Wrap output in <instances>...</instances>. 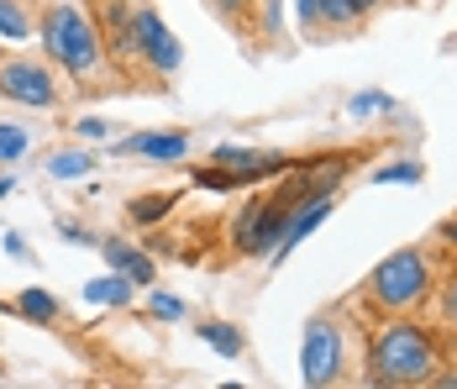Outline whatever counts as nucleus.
<instances>
[{"instance_id": "nucleus-28", "label": "nucleus", "mask_w": 457, "mask_h": 389, "mask_svg": "<svg viewBox=\"0 0 457 389\" xmlns=\"http://www.w3.org/2000/svg\"><path fill=\"white\" fill-rule=\"evenodd\" d=\"M5 253H11V258H27V242H21L16 232H5Z\"/></svg>"}, {"instance_id": "nucleus-18", "label": "nucleus", "mask_w": 457, "mask_h": 389, "mask_svg": "<svg viewBox=\"0 0 457 389\" xmlns=\"http://www.w3.org/2000/svg\"><path fill=\"white\" fill-rule=\"evenodd\" d=\"M174 200H179V195H142L137 206H132V221H137V226H153V221H163L174 211Z\"/></svg>"}, {"instance_id": "nucleus-1", "label": "nucleus", "mask_w": 457, "mask_h": 389, "mask_svg": "<svg viewBox=\"0 0 457 389\" xmlns=\"http://www.w3.org/2000/svg\"><path fill=\"white\" fill-rule=\"evenodd\" d=\"M43 47H47V58L58 69H69L79 85L95 80V74H105V63H111L105 38H100V21L85 5H74V0H53L43 11Z\"/></svg>"}, {"instance_id": "nucleus-21", "label": "nucleus", "mask_w": 457, "mask_h": 389, "mask_svg": "<svg viewBox=\"0 0 457 389\" xmlns=\"http://www.w3.org/2000/svg\"><path fill=\"white\" fill-rule=\"evenodd\" d=\"M147 310H153L158 321H179V316H184V300H174V295H163V290H158V295H147Z\"/></svg>"}, {"instance_id": "nucleus-19", "label": "nucleus", "mask_w": 457, "mask_h": 389, "mask_svg": "<svg viewBox=\"0 0 457 389\" xmlns=\"http://www.w3.org/2000/svg\"><path fill=\"white\" fill-rule=\"evenodd\" d=\"M420 158H405V164H389V169H378L373 173V179H378V184H420Z\"/></svg>"}, {"instance_id": "nucleus-20", "label": "nucleus", "mask_w": 457, "mask_h": 389, "mask_svg": "<svg viewBox=\"0 0 457 389\" xmlns=\"http://www.w3.org/2000/svg\"><path fill=\"white\" fill-rule=\"evenodd\" d=\"M27 127H0V164H16L21 153H27Z\"/></svg>"}, {"instance_id": "nucleus-10", "label": "nucleus", "mask_w": 457, "mask_h": 389, "mask_svg": "<svg viewBox=\"0 0 457 389\" xmlns=\"http://www.w3.org/2000/svg\"><path fill=\"white\" fill-rule=\"evenodd\" d=\"M121 153L147 158V164H179L184 153H189V137L184 131H142V137H127L121 142Z\"/></svg>"}, {"instance_id": "nucleus-24", "label": "nucleus", "mask_w": 457, "mask_h": 389, "mask_svg": "<svg viewBox=\"0 0 457 389\" xmlns=\"http://www.w3.org/2000/svg\"><path fill=\"white\" fill-rule=\"evenodd\" d=\"M442 316H447V321L457 326V279L447 284V290H442Z\"/></svg>"}, {"instance_id": "nucleus-11", "label": "nucleus", "mask_w": 457, "mask_h": 389, "mask_svg": "<svg viewBox=\"0 0 457 389\" xmlns=\"http://www.w3.org/2000/svg\"><path fill=\"white\" fill-rule=\"evenodd\" d=\"M100 253H105V263H111L116 274H127L132 284H153V258H147V253L127 248V242H100Z\"/></svg>"}, {"instance_id": "nucleus-25", "label": "nucleus", "mask_w": 457, "mask_h": 389, "mask_svg": "<svg viewBox=\"0 0 457 389\" xmlns=\"http://www.w3.org/2000/svg\"><path fill=\"white\" fill-rule=\"evenodd\" d=\"M58 232H63V237H69V242H95L90 232H85V226H79V221H58Z\"/></svg>"}, {"instance_id": "nucleus-17", "label": "nucleus", "mask_w": 457, "mask_h": 389, "mask_svg": "<svg viewBox=\"0 0 457 389\" xmlns=\"http://www.w3.org/2000/svg\"><path fill=\"white\" fill-rule=\"evenodd\" d=\"M316 16H320V27H358L363 21V11L353 0H316Z\"/></svg>"}, {"instance_id": "nucleus-9", "label": "nucleus", "mask_w": 457, "mask_h": 389, "mask_svg": "<svg viewBox=\"0 0 457 389\" xmlns=\"http://www.w3.org/2000/svg\"><path fill=\"white\" fill-rule=\"evenodd\" d=\"M211 164L227 169L237 184H258V179H269V173H284L295 158H289V153H253V148H216Z\"/></svg>"}, {"instance_id": "nucleus-6", "label": "nucleus", "mask_w": 457, "mask_h": 389, "mask_svg": "<svg viewBox=\"0 0 457 389\" xmlns=\"http://www.w3.org/2000/svg\"><path fill=\"white\" fill-rule=\"evenodd\" d=\"M0 100H16V106H53L58 85H53V69L43 58H5L0 63Z\"/></svg>"}, {"instance_id": "nucleus-26", "label": "nucleus", "mask_w": 457, "mask_h": 389, "mask_svg": "<svg viewBox=\"0 0 457 389\" xmlns=\"http://www.w3.org/2000/svg\"><path fill=\"white\" fill-rule=\"evenodd\" d=\"M300 27H305V32H316V27H320V16H316V0H300Z\"/></svg>"}, {"instance_id": "nucleus-15", "label": "nucleus", "mask_w": 457, "mask_h": 389, "mask_svg": "<svg viewBox=\"0 0 457 389\" xmlns=\"http://www.w3.org/2000/svg\"><path fill=\"white\" fill-rule=\"evenodd\" d=\"M0 38H5V43H27V38H32V16H27L16 0H0Z\"/></svg>"}, {"instance_id": "nucleus-13", "label": "nucleus", "mask_w": 457, "mask_h": 389, "mask_svg": "<svg viewBox=\"0 0 457 389\" xmlns=\"http://www.w3.org/2000/svg\"><path fill=\"white\" fill-rule=\"evenodd\" d=\"M95 164H100V158H95L90 148H69V153H53V158H47V173H53V179H90Z\"/></svg>"}, {"instance_id": "nucleus-2", "label": "nucleus", "mask_w": 457, "mask_h": 389, "mask_svg": "<svg viewBox=\"0 0 457 389\" xmlns=\"http://www.w3.org/2000/svg\"><path fill=\"white\" fill-rule=\"evenodd\" d=\"M431 379H436V342L415 321L384 326L373 352H368V385L405 389V385H431Z\"/></svg>"}, {"instance_id": "nucleus-14", "label": "nucleus", "mask_w": 457, "mask_h": 389, "mask_svg": "<svg viewBox=\"0 0 457 389\" xmlns=\"http://www.w3.org/2000/svg\"><path fill=\"white\" fill-rule=\"evenodd\" d=\"M200 342L211 347V352H221V358H242V352H247L242 332L227 326V321H205V326H200Z\"/></svg>"}, {"instance_id": "nucleus-5", "label": "nucleus", "mask_w": 457, "mask_h": 389, "mask_svg": "<svg viewBox=\"0 0 457 389\" xmlns=\"http://www.w3.org/2000/svg\"><path fill=\"white\" fill-rule=\"evenodd\" d=\"M342 358H347V342H342V321L337 316H311L305 321V342H300V368H305V385L326 389L342 379Z\"/></svg>"}, {"instance_id": "nucleus-12", "label": "nucleus", "mask_w": 457, "mask_h": 389, "mask_svg": "<svg viewBox=\"0 0 457 389\" xmlns=\"http://www.w3.org/2000/svg\"><path fill=\"white\" fill-rule=\"evenodd\" d=\"M132 290H137V284H132L127 274L111 268L105 279H90V284H85V300H95V305H132Z\"/></svg>"}, {"instance_id": "nucleus-23", "label": "nucleus", "mask_w": 457, "mask_h": 389, "mask_svg": "<svg viewBox=\"0 0 457 389\" xmlns=\"http://www.w3.org/2000/svg\"><path fill=\"white\" fill-rule=\"evenodd\" d=\"M205 5H211L216 16H227V21H237V16H242V11H247L253 0H205Z\"/></svg>"}, {"instance_id": "nucleus-7", "label": "nucleus", "mask_w": 457, "mask_h": 389, "mask_svg": "<svg viewBox=\"0 0 457 389\" xmlns=\"http://www.w3.org/2000/svg\"><path fill=\"white\" fill-rule=\"evenodd\" d=\"M137 58L153 74H179V63H184L179 38L163 27V16L153 5H137Z\"/></svg>"}, {"instance_id": "nucleus-22", "label": "nucleus", "mask_w": 457, "mask_h": 389, "mask_svg": "<svg viewBox=\"0 0 457 389\" xmlns=\"http://www.w3.org/2000/svg\"><path fill=\"white\" fill-rule=\"evenodd\" d=\"M389 106H395V100H389V95H378V89H368V95L353 100V111H358V116H368V111H389Z\"/></svg>"}, {"instance_id": "nucleus-30", "label": "nucleus", "mask_w": 457, "mask_h": 389, "mask_svg": "<svg viewBox=\"0 0 457 389\" xmlns=\"http://www.w3.org/2000/svg\"><path fill=\"white\" fill-rule=\"evenodd\" d=\"M0 195H11V179H5V173H0Z\"/></svg>"}, {"instance_id": "nucleus-29", "label": "nucleus", "mask_w": 457, "mask_h": 389, "mask_svg": "<svg viewBox=\"0 0 457 389\" xmlns=\"http://www.w3.org/2000/svg\"><path fill=\"white\" fill-rule=\"evenodd\" d=\"M353 5H358V11L368 16V11H378V5H389V0H353Z\"/></svg>"}, {"instance_id": "nucleus-16", "label": "nucleus", "mask_w": 457, "mask_h": 389, "mask_svg": "<svg viewBox=\"0 0 457 389\" xmlns=\"http://www.w3.org/2000/svg\"><path fill=\"white\" fill-rule=\"evenodd\" d=\"M16 310H21L27 321H58V300H53L47 290H21V295H16Z\"/></svg>"}, {"instance_id": "nucleus-4", "label": "nucleus", "mask_w": 457, "mask_h": 389, "mask_svg": "<svg viewBox=\"0 0 457 389\" xmlns=\"http://www.w3.org/2000/svg\"><path fill=\"white\" fill-rule=\"evenodd\" d=\"M300 206L278 190L269 200H253L242 216L231 221V248L237 253H247V258H269L278 242H284V232H289V216H295Z\"/></svg>"}, {"instance_id": "nucleus-8", "label": "nucleus", "mask_w": 457, "mask_h": 389, "mask_svg": "<svg viewBox=\"0 0 457 389\" xmlns=\"http://www.w3.org/2000/svg\"><path fill=\"white\" fill-rule=\"evenodd\" d=\"M100 38H105V53L116 63H132L137 58V5L127 0H100Z\"/></svg>"}, {"instance_id": "nucleus-3", "label": "nucleus", "mask_w": 457, "mask_h": 389, "mask_svg": "<svg viewBox=\"0 0 457 389\" xmlns=\"http://www.w3.org/2000/svg\"><path fill=\"white\" fill-rule=\"evenodd\" d=\"M431 295V263L420 248H405V253H395V258H384L373 274H368V300L378 305V310H411Z\"/></svg>"}, {"instance_id": "nucleus-27", "label": "nucleus", "mask_w": 457, "mask_h": 389, "mask_svg": "<svg viewBox=\"0 0 457 389\" xmlns=\"http://www.w3.org/2000/svg\"><path fill=\"white\" fill-rule=\"evenodd\" d=\"M105 131H111V127H105L100 116H90V122H79V137H105Z\"/></svg>"}]
</instances>
